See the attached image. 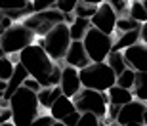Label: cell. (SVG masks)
Here are the masks:
<instances>
[{
    "label": "cell",
    "instance_id": "ee69618b",
    "mask_svg": "<svg viewBox=\"0 0 147 126\" xmlns=\"http://www.w3.org/2000/svg\"><path fill=\"white\" fill-rule=\"evenodd\" d=\"M126 126H145L143 122H134V124H126Z\"/></svg>",
    "mask_w": 147,
    "mask_h": 126
},
{
    "label": "cell",
    "instance_id": "7dc6e473",
    "mask_svg": "<svg viewBox=\"0 0 147 126\" xmlns=\"http://www.w3.org/2000/svg\"><path fill=\"white\" fill-rule=\"evenodd\" d=\"M2 55H6V54H4V48H2V44H0V57H2Z\"/></svg>",
    "mask_w": 147,
    "mask_h": 126
},
{
    "label": "cell",
    "instance_id": "9c48e42d",
    "mask_svg": "<svg viewBox=\"0 0 147 126\" xmlns=\"http://www.w3.org/2000/svg\"><path fill=\"white\" fill-rule=\"evenodd\" d=\"M117 19H119V15H117V11L111 8V4L105 0L103 4L98 6V11L92 15V27L99 29L101 33H107V34H113L115 29H117Z\"/></svg>",
    "mask_w": 147,
    "mask_h": 126
},
{
    "label": "cell",
    "instance_id": "7c38bea8",
    "mask_svg": "<svg viewBox=\"0 0 147 126\" xmlns=\"http://www.w3.org/2000/svg\"><path fill=\"white\" fill-rule=\"evenodd\" d=\"M124 59L128 67L138 73H147V44L138 42L124 50Z\"/></svg>",
    "mask_w": 147,
    "mask_h": 126
},
{
    "label": "cell",
    "instance_id": "8fae6325",
    "mask_svg": "<svg viewBox=\"0 0 147 126\" xmlns=\"http://www.w3.org/2000/svg\"><path fill=\"white\" fill-rule=\"evenodd\" d=\"M61 92L67 98H75L76 94L82 90V82H80V73L76 67L71 65H63L61 69V80H59Z\"/></svg>",
    "mask_w": 147,
    "mask_h": 126
},
{
    "label": "cell",
    "instance_id": "681fc988",
    "mask_svg": "<svg viewBox=\"0 0 147 126\" xmlns=\"http://www.w3.org/2000/svg\"><path fill=\"white\" fill-rule=\"evenodd\" d=\"M143 124L147 126V113H145V119H143Z\"/></svg>",
    "mask_w": 147,
    "mask_h": 126
},
{
    "label": "cell",
    "instance_id": "8d00e7d4",
    "mask_svg": "<svg viewBox=\"0 0 147 126\" xmlns=\"http://www.w3.org/2000/svg\"><path fill=\"white\" fill-rule=\"evenodd\" d=\"M10 121H11V109H10V105H4V107L0 109V124L10 122Z\"/></svg>",
    "mask_w": 147,
    "mask_h": 126
},
{
    "label": "cell",
    "instance_id": "60d3db41",
    "mask_svg": "<svg viewBox=\"0 0 147 126\" xmlns=\"http://www.w3.org/2000/svg\"><path fill=\"white\" fill-rule=\"evenodd\" d=\"M6 90V80H0V92H4Z\"/></svg>",
    "mask_w": 147,
    "mask_h": 126
},
{
    "label": "cell",
    "instance_id": "5b68a950",
    "mask_svg": "<svg viewBox=\"0 0 147 126\" xmlns=\"http://www.w3.org/2000/svg\"><path fill=\"white\" fill-rule=\"evenodd\" d=\"M34 40H36L34 33L29 27H25L21 21L8 27L4 31V34L0 36V44H2L6 55H17L23 48H27Z\"/></svg>",
    "mask_w": 147,
    "mask_h": 126
},
{
    "label": "cell",
    "instance_id": "d590c367",
    "mask_svg": "<svg viewBox=\"0 0 147 126\" xmlns=\"http://www.w3.org/2000/svg\"><path fill=\"white\" fill-rule=\"evenodd\" d=\"M119 113H120V105L109 103V107H107V119L109 121H117L119 119Z\"/></svg>",
    "mask_w": 147,
    "mask_h": 126
},
{
    "label": "cell",
    "instance_id": "5bb4252c",
    "mask_svg": "<svg viewBox=\"0 0 147 126\" xmlns=\"http://www.w3.org/2000/svg\"><path fill=\"white\" fill-rule=\"evenodd\" d=\"M27 77H29V71L25 69V65H23L21 61H17L16 67H13V73H11L10 80L6 82V90H4V98H2V99L10 101V98L23 86V80H25Z\"/></svg>",
    "mask_w": 147,
    "mask_h": 126
},
{
    "label": "cell",
    "instance_id": "4fadbf2b",
    "mask_svg": "<svg viewBox=\"0 0 147 126\" xmlns=\"http://www.w3.org/2000/svg\"><path fill=\"white\" fill-rule=\"evenodd\" d=\"M63 61H65V65L76 67V69H82V67H86V65L92 63V59H90V55H88L82 40H73Z\"/></svg>",
    "mask_w": 147,
    "mask_h": 126
},
{
    "label": "cell",
    "instance_id": "83f0119b",
    "mask_svg": "<svg viewBox=\"0 0 147 126\" xmlns=\"http://www.w3.org/2000/svg\"><path fill=\"white\" fill-rule=\"evenodd\" d=\"M107 2L117 11V15H126L128 10H130V0H107Z\"/></svg>",
    "mask_w": 147,
    "mask_h": 126
},
{
    "label": "cell",
    "instance_id": "cb8c5ba5",
    "mask_svg": "<svg viewBox=\"0 0 147 126\" xmlns=\"http://www.w3.org/2000/svg\"><path fill=\"white\" fill-rule=\"evenodd\" d=\"M134 82H136V71H134L132 67H126L120 75H117V84L122 86V88L132 90V88H134Z\"/></svg>",
    "mask_w": 147,
    "mask_h": 126
},
{
    "label": "cell",
    "instance_id": "2e32d148",
    "mask_svg": "<svg viewBox=\"0 0 147 126\" xmlns=\"http://www.w3.org/2000/svg\"><path fill=\"white\" fill-rule=\"evenodd\" d=\"M107 98H109V103L122 107V105L130 103L132 99H134V92L128 90V88H122V86H119V84H115V86H111L109 90H107Z\"/></svg>",
    "mask_w": 147,
    "mask_h": 126
},
{
    "label": "cell",
    "instance_id": "c3c4849f",
    "mask_svg": "<svg viewBox=\"0 0 147 126\" xmlns=\"http://www.w3.org/2000/svg\"><path fill=\"white\" fill-rule=\"evenodd\" d=\"M143 2V8H145V11H147V0H142Z\"/></svg>",
    "mask_w": 147,
    "mask_h": 126
},
{
    "label": "cell",
    "instance_id": "44dd1931",
    "mask_svg": "<svg viewBox=\"0 0 147 126\" xmlns=\"http://www.w3.org/2000/svg\"><path fill=\"white\" fill-rule=\"evenodd\" d=\"M142 27V23H138L130 13H126V15H119L117 19V29H115V33H128V31H134V29H140Z\"/></svg>",
    "mask_w": 147,
    "mask_h": 126
},
{
    "label": "cell",
    "instance_id": "3957f363",
    "mask_svg": "<svg viewBox=\"0 0 147 126\" xmlns=\"http://www.w3.org/2000/svg\"><path fill=\"white\" fill-rule=\"evenodd\" d=\"M78 73H80L82 88L107 92L111 86L117 84V75L107 61H92L90 65L78 69Z\"/></svg>",
    "mask_w": 147,
    "mask_h": 126
},
{
    "label": "cell",
    "instance_id": "9a60e30c",
    "mask_svg": "<svg viewBox=\"0 0 147 126\" xmlns=\"http://www.w3.org/2000/svg\"><path fill=\"white\" fill-rule=\"evenodd\" d=\"M76 107H75V101H73V98H67V96H59V98L55 99L54 103H52V107H50V115L54 117L55 121H63L69 113H73Z\"/></svg>",
    "mask_w": 147,
    "mask_h": 126
},
{
    "label": "cell",
    "instance_id": "d6a6232c",
    "mask_svg": "<svg viewBox=\"0 0 147 126\" xmlns=\"http://www.w3.org/2000/svg\"><path fill=\"white\" fill-rule=\"evenodd\" d=\"M80 115H82L80 111H76V109H75L73 113H69V115H67L61 122H63L65 126H76V124H78V121H80Z\"/></svg>",
    "mask_w": 147,
    "mask_h": 126
},
{
    "label": "cell",
    "instance_id": "7bdbcfd3",
    "mask_svg": "<svg viewBox=\"0 0 147 126\" xmlns=\"http://www.w3.org/2000/svg\"><path fill=\"white\" fill-rule=\"evenodd\" d=\"M52 126H65V124H63V122H61V121H55V122H54V124H52Z\"/></svg>",
    "mask_w": 147,
    "mask_h": 126
},
{
    "label": "cell",
    "instance_id": "836d02e7",
    "mask_svg": "<svg viewBox=\"0 0 147 126\" xmlns=\"http://www.w3.org/2000/svg\"><path fill=\"white\" fill-rule=\"evenodd\" d=\"M23 86L29 88V90H33V92H38V90L42 88V84L38 82V80H36L34 77H31V75H29V77L25 78V80H23Z\"/></svg>",
    "mask_w": 147,
    "mask_h": 126
},
{
    "label": "cell",
    "instance_id": "277c9868",
    "mask_svg": "<svg viewBox=\"0 0 147 126\" xmlns=\"http://www.w3.org/2000/svg\"><path fill=\"white\" fill-rule=\"evenodd\" d=\"M71 42H73V38H71V33H69V25L65 21L57 23L48 34H44L42 38L38 40V44L46 50V54L54 61H57V63H61L65 59Z\"/></svg>",
    "mask_w": 147,
    "mask_h": 126
},
{
    "label": "cell",
    "instance_id": "484cf974",
    "mask_svg": "<svg viewBox=\"0 0 147 126\" xmlns=\"http://www.w3.org/2000/svg\"><path fill=\"white\" fill-rule=\"evenodd\" d=\"M98 11V6L96 4H90V2H84L80 0L75 8V15L76 17H86V19H92V15Z\"/></svg>",
    "mask_w": 147,
    "mask_h": 126
},
{
    "label": "cell",
    "instance_id": "bcb514c9",
    "mask_svg": "<svg viewBox=\"0 0 147 126\" xmlns=\"http://www.w3.org/2000/svg\"><path fill=\"white\" fill-rule=\"evenodd\" d=\"M99 126H109V122H107V121H103V119H101V124H99Z\"/></svg>",
    "mask_w": 147,
    "mask_h": 126
},
{
    "label": "cell",
    "instance_id": "ac0fdd59",
    "mask_svg": "<svg viewBox=\"0 0 147 126\" xmlns=\"http://www.w3.org/2000/svg\"><path fill=\"white\" fill-rule=\"evenodd\" d=\"M138 42H140V29H134V31H128V33H120L119 38H115L113 42V50L124 52L126 48H130V46H134Z\"/></svg>",
    "mask_w": 147,
    "mask_h": 126
},
{
    "label": "cell",
    "instance_id": "d4e9b609",
    "mask_svg": "<svg viewBox=\"0 0 147 126\" xmlns=\"http://www.w3.org/2000/svg\"><path fill=\"white\" fill-rule=\"evenodd\" d=\"M128 13H130V15L134 17L138 23H145L147 21V11H145V8H143V2H142V0H132Z\"/></svg>",
    "mask_w": 147,
    "mask_h": 126
},
{
    "label": "cell",
    "instance_id": "f6af8a7d",
    "mask_svg": "<svg viewBox=\"0 0 147 126\" xmlns=\"http://www.w3.org/2000/svg\"><path fill=\"white\" fill-rule=\"evenodd\" d=\"M0 126H16V124H13V122L10 121V122H4V124H0Z\"/></svg>",
    "mask_w": 147,
    "mask_h": 126
},
{
    "label": "cell",
    "instance_id": "e0dca14e",
    "mask_svg": "<svg viewBox=\"0 0 147 126\" xmlns=\"http://www.w3.org/2000/svg\"><path fill=\"white\" fill-rule=\"evenodd\" d=\"M36 96H38V103H40V107L50 109L55 99L59 98V96H63V92H61L59 84H57V86H42L36 92Z\"/></svg>",
    "mask_w": 147,
    "mask_h": 126
},
{
    "label": "cell",
    "instance_id": "b9f144b4",
    "mask_svg": "<svg viewBox=\"0 0 147 126\" xmlns=\"http://www.w3.org/2000/svg\"><path fill=\"white\" fill-rule=\"evenodd\" d=\"M109 126H122V124H120L119 121H111V122H109Z\"/></svg>",
    "mask_w": 147,
    "mask_h": 126
},
{
    "label": "cell",
    "instance_id": "ab89813d",
    "mask_svg": "<svg viewBox=\"0 0 147 126\" xmlns=\"http://www.w3.org/2000/svg\"><path fill=\"white\" fill-rule=\"evenodd\" d=\"M84 2H90V4H96V6H99V4H103L105 0H84Z\"/></svg>",
    "mask_w": 147,
    "mask_h": 126
},
{
    "label": "cell",
    "instance_id": "d6986e66",
    "mask_svg": "<svg viewBox=\"0 0 147 126\" xmlns=\"http://www.w3.org/2000/svg\"><path fill=\"white\" fill-rule=\"evenodd\" d=\"M92 27V21L86 19V17H76L75 21L69 25V33H71V38L73 40H82L86 36V33L90 31Z\"/></svg>",
    "mask_w": 147,
    "mask_h": 126
},
{
    "label": "cell",
    "instance_id": "74e56055",
    "mask_svg": "<svg viewBox=\"0 0 147 126\" xmlns=\"http://www.w3.org/2000/svg\"><path fill=\"white\" fill-rule=\"evenodd\" d=\"M140 42L147 44V21L142 23V27H140Z\"/></svg>",
    "mask_w": 147,
    "mask_h": 126
},
{
    "label": "cell",
    "instance_id": "1f68e13d",
    "mask_svg": "<svg viewBox=\"0 0 147 126\" xmlns=\"http://www.w3.org/2000/svg\"><path fill=\"white\" fill-rule=\"evenodd\" d=\"M54 122H55V119L48 113V115H38V117H36V119H34V121L31 122L29 126H52Z\"/></svg>",
    "mask_w": 147,
    "mask_h": 126
},
{
    "label": "cell",
    "instance_id": "603a6c76",
    "mask_svg": "<svg viewBox=\"0 0 147 126\" xmlns=\"http://www.w3.org/2000/svg\"><path fill=\"white\" fill-rule=\"evenodd\" d=\"M0 10H2V11L33 10V4H31V0H0Z\"/></svg>",
    "mask_w": 147,
    "mask_h": 126
},
{
    "label": "cell",
    "instance_id": "7402d4cb",
    "mask_svg": "<svg viewBox=\"0 0 147 126\" xmlns=\"http://www.w3.org/2000/svg\"><path fill=\"white\" fill-rule=\"evenodd\" d=\"M107 63L111 65V69L115 71V75H120V73L128 67V63H126V59H124V52H117V50H113V52L109 54Z\"/></svg>",
    "mask_w": 147,
    "mask_h": 126
},
{
    "label": "cell",
    "instance_id": "f907efd6",
    "mask_svg": "<svg viewBox=\"0 0 147 126\" xmlns=\"http://www.w3.org/2000/svg\"><path fill=\"white\" fill-rule=\"evenodd\" d=\"M130 2H132V0H130Z\"/></svg>",
    "mask_w": 147,
    "mask_h": 126
},
{
    "label": "cell",
    "instance_id": "e575fe53",
    "mask_svg": "<svg viewBox=\"0 0 147 126\" xmlns=\"http://www.w3.org/2000/svg\"><path fill=\"white\" fill-rule=\"evenodd\" d=\"M11 25H13V21H11V19L6 15L2 10H0V36H2V34H4V31L8 27H11Z\"/></svg>",
    "mask_w": 147,
    "mask_h": 126
},
{
    "label": "cell",
    "instance_id": "4dcf8cb0",
    "mask_svg": "<svg viewBox=\"0 0 147 126\" xmlns=\"http://www.w3.org/2000/svg\"><path fill=\"white\" fill-rule=\"evenodd\" d=\"M34 11H42V10H50V8H55L57 0H31Z\"/></svg>",
    "mask_w": 147,
    "mask_h": 126
},
{
    "label": "cell",
    "instance_id": "4316f807",
    "mask_svg": "<svg viewBox=\"0 0 147 126\" xmlns=\"http://www.w3.org/2000/svg\"><path fill=\"white\" fill-rule=\"evenodd\" d=\"M13 67H16V61L10 59L8 55H2L0 57V80H10L11 73H13Z\"/></svg>",
    "mask_w": 147,
    "mask_h": 126
},
{
    "label": "cell",
    "instance_id": "30bf717a",
    "mask_svg": "<svg viewBox=\"0 0 147 126\" xmlns=\"http://www.w3.org/2000/svg\"><path fill=\"white\" fill-rule=\"evenodd\" d=\"M147 113V101H142V99H132L130 103H126L120 107L119 119L117 121L120 122L122 126L126 124H134V122H143Z\"/></svg>",
    "mask_w": 147,
    "mask_h": 126
},
{
    "label": "cell",
    "instance_id": "6da1fadb",
    "mask_svg": "<svg viewBox=\"0 0 147 126\" xmlns=\"http://www.w3.org/2000/svg\"><path fill=\"white\" fill-rule=\"evenodd\" d=\"M17 61H21L31 77H34L42 86H57L61 80L63 67L46 54L40 44L33 42L17 54Z\"/></svg>",
    "mask_w": 147,
    "mask_h": 126
},
{
    "label": "cell",
    "instance_id": "8992f818",
    "mask_svg": "<svg viewBox=\"0 0 147 126\" xmlns=\"http://www.w3.org/2000/svg\"><path fill=\"white\" fill-rule=\"evenodd\" d=\"M75 107L80 113H94L99 119L107 117V107H109V98L107 92H99V90H90V88H82L75 98Z\"/></svg>",
    "mask_w": 147,
    "mask_h": 126
},
{
    "label": "cell",
    "instance_id": "ba28073f",
    "mask_svg": "<svg viewBox=\"0 0 147 126\" xmlns=\"http://www.w3.org/2000/svg\"><path fill=\"white\" fill-rule=\"evenodd\" d=\"M63 21H65L63 19V13L57 8H50V10H42V11H33L21 23L33 31L34 36H40L42 38L44 34H48L57 23H63Z\"/></svg>",
    "mask_w": 147,
    "mask_h": 126
},
{
    "label": "cell",
    "instance_id": "7a4b0ae2",
    "mask_svg": "<svg viewBox=\"0 0 147 126\" xmlns=\"http://www.w3.org/2000/svg\"><path fill=\"white\" fill-rule=\"evenodd\" d=\"M8 103L11 109V122L16 126H29L40 115V103H38L36 92L25 86L19 88L10 98Z\"/></svg>",
    "mask_w": 147,
    "mask_h": 126
},
{
    "label": "cell",
    "instance_id": "f35d334b",
    "mask_svg": "<svg viewBox=\"0 0 147 126\" xmlns=\"http://www.w3.org/2000/svg\"><path fill=\"white\" fill-rule=\"evenodd\" d=\"M63 19H65V23H67V25H71V23H73V21L76 19L75 11H73V13H63Z\"/></svg>",
    "mask_w": 147,
    "mask_h": 126
},
{
    "label": "cell",
    "instance_id": "ffe728a7",
    "mask_svg": "<svg viewBox=\"0 0 147 126\" xmlns=\"http://www.w3.org/2000/svg\"><path fill=\"white\" fill-rule=\"evenodd\" d=\"M134 98L147 101V73H138L136 71V82H134Z\"/></svg>",
    "mask_w": 147,
    "mask_h": 126
},
{
    "label": "cell",
    "instance_id": "52a82bcc",
    "mask_svg": "<svg viewBox=\"0 0 147 126\" xmlns=\"http://www.w3.org/2000/svg\"><path fill=\"white\" fill-rule=\"evenodd\" d=\"M113 42H115L113 34L101 33L96 27H90L86 36L82 38V44H84L92 61H107L109 54L113 52Z\"/></svg>",
    "mask_w": 147,
    "mask_h": 126
},
{
    "label": "cell",
    "instance_id": "f1b7e54d",
    "mask_svg": "<svg viewBox=\"0 0 147 126\" xmlns=\"http://www.w3.org/2000/svg\"><path fill=\"white\" fill-rule=\"evenodd\" d=\"M101 124V119L94 113H82L80 115V121L76 126H99Z\"/></svg>",
    "mask_w": 147,
    "mask_h": 126
},
{
    "label": "cell",
    "instance_id": "f546056e",
    "mask_svg": "<svg viewBox=\"0 0 147 126\" xmlns=\"http://www.w3.org/2000/svg\"><path fill=\"white\" fill-rule=\"evenodd\" d=\"M78 2H80V0H57L55 8H57L61 13H73Z\"/></svg>",
    "mask_w": 147,
    "mask_h": 126
}]
</instances>
